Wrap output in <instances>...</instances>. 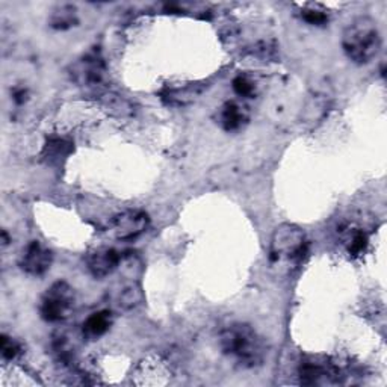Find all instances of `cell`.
Instances as JSON below:
<instances>
[{
    "label": "cell",
    "instance_id": "6da1fadb",
    "mask_svg": "<svg viewBox=\"0 0 387 387\" xmlns=\"http://www.w3.org/2000/svg\"><path fill=\"white\" fill-rule=\"evenodd\" d=\"M218 342L223 353L242 368H256L262 365L266 356L265 341L248 324L235 322L227 325L221 330Z\"/></svg>",
    "mask_w": 387,
    "mask_h": 387
},
{
    "label": "cell",
    "instance_id": "7a4b0ae2",
    "mask_svg": "<svg viewBox=\"0 0 387 387\" xmlns=\"http://www.w3.org/2000/svg\"><path fill=\"white\" fill-rule=\"evenodd\" d=\"M381 33L373 18L361 16L354 18L342 33V48L354 64H369L381 51Z\"/></svg>",
    "mask_w": 387,
    "mask_h": 387
},
{
    "label": "cell",
    "instance_id": "3957f363",
    "mask_svg": "<svg viewBox=\"0 0 387 387\" xmlns=\"http://www.w3.org/2000/svg\"><path fill=\"white\" fill-rule=\"evenodd\" d=\"M307 251L306 235L298 226L294 224H282L278 226L271 239V251L270 259L272 262H278L282 259L290 262H299L304 258Z\"/></svg>",
    "mask_w": 387,
    "mask_h": 387
},
{
    "label": "cell",
    "instance_id": "277c9868",
    "mask_svg": "<svg viewBox=\"0 0 387 387\" xmlns=\"http://www.w3.org/2000/svg\"><path fill=\"white\" fill-rule=\"evenodd\" d=\"M75 289L65 282H56L46 290L40 301V314L47 322L65 321L75 309Z\"/></svg>",
    "mask_w": 387,
    "mask_h": 387
},
{
    "label": "cell",
    "instance_id": "5b68a950",
    "mask_svg": "<svg viewBox=\"0 0 387 387\" xmlns=\"http://www.w3.org/2000/svg\"><path fill=\"white\" fill-rule=\"evenodd\" d=\"M299 381L304 386H325L342 383V371L330 357L306 356L298 368Z\"/></svg>",
    "mask_w": 387,
    "mask_h": 387
},
{
    "label": "cell",
    "instance_id": "8992f818",
    "mask_svg": "<svg viewBox=\"0 0 387 387\" xmlns=\"http://www.w3.org/2000/svg\"><path fill=\"white\" fill-rule=\"evenodd\" d=\"M71 75L73 79H75L80 87L97 91L100 90L105 83L106 65L99 55L90 53L73 65Z\"/></svg>",
    "mask_w": 387,
    "mask_h": 387
},
{
    "label": "cell",
    "instance_id": "52a82bcc",
    "mask_svg": "<svg viewBox=\"0 0 387 387\" xmlns=\"http://www.w3.org/2000/svg\"><path fill=\"white\" fill-rule=\"evenodd\" d=\"M149 216L142 211H126L117 215L109 224V233L118 240H132L145 232Z\"/></svg>",
    "mask_w": 387,
    "mask_h": 387
},
{
    "label": "cell",
    "instance_id": "ba28073f",
    "mask_svg": "<svg viewBox=\"0 0 387 387\" xmlns=\"http://www.w3.org/2000/svg\"><path fill=\"white\" fill-rule=\"evenodd\" d=\"M52 262H53L52 251L41 245L38 240H32L21 254L20 268L29 275L40 277L51 270Z\"/></svg>",
    "mask_w": 387,
    "mask_h": 387
},
{
    "label": "cell",
    "instance_id": "9c48e42d",
    "mask_svg": "<svg viewBox=\"0 0 387 387\" xmlns=\"http://www.w3.org/2000/svg\"><path fill=\"white\" fill-rule=\"evenodd\" d=\"M121 262V254L115 248H97L87 256V268L95 278L111 275Z\"/></svg>",
    "mask_w": 387,
    "mask_h": 387
},
{
    "label": "cell",
    "instance_id": "30bf717a",
    "mask_svg": "<svg viewBox=\"0 0 387 387\" xmlns=\"http://www.w3.org/2000/svg\"><path fill=\"white\" fill-rule=\"evenodd\" d=\"M247 121L248 114L245 107L236 102H227L218 111V123L226 132H236L244 127Z\"/></svg>",
    "mask_w": 387,
    "mask_h": 387
},
{
    "label": "cell",
    "instance_id": "8fae6325",
    "mask_svg": "<svg viewBox=\"0 0 387 387\" xmlns=\"http://www.w3.org/2000/svg\"><path fill=\"white\" fill-rule=\"evenodd\" d=\"M112 322H114L112 313L109 310L95 312V313L90 314L87 319H85V322L82 325V334H83V337H88L94 341V339H99L103 334H106L109 332V329H111Z\"/></svg>",
    "mask_w": 387,
    "mask_h": 387
},
{
    "label": "cell",
    "instance_id": "7c38bea8",
    "mask_svg": "<svg viewBox=\"0 0 387 387\" xmlns=\"http://www.w3.org/2000/svg\"><path fill=\"white\" fill-rule=\"evenodd\" d=\"M78 21V11L76 6L73 5H58L52 11L51 18H48V24L58 31H65L76 26Z\"/></svg>",
    "mask_w": 387,
    "mask_h": 387
},
{
    "label": "cell",
    "instance_id": "4fadbf2b",
    "mask_svg": "<svg viewBox=\"0 0 387 387\" xmlns=\"http://www.w3.org/2000/svg\"><path fill=\"white\" fill-rule=\"evenodd\" d=\"M53 351L59 361H63L64 365H70L71 360L75 359V351H76V341L75 337H71L65 332H59L53 336L52 342Z\"/></svg>",
    "mask_w": 387,
    "mask_h": 387
},
{
    "label": "cell",
    "instance_id": "5bb4252c",
    "mask_svg": "<svg viewBox=\"0 0 387 387\" xmlns=\"http://www.w3.org/2000/svg\"><path fill=\"white\" fill-rule=\"evenodd\" d=\"M73 152V144L63 138H52L44 145L43 156L48 162H60Z\"/></svg>",
    "mask_w": 387,
    "mask_h": 387
},
{
    "label": "cell",
    "instance_id": "9a60e30c",
    "mask_svg": "<svg viewBox=\"0 0 387 387\" xmlns=\"http://www.w3.org/2000/svg\"><path fill=\"white\" fill-rule=\"evenodd\" d=\"M144 299L142 290L139 287V285L130 283L126 285L120 289V292L117 295V304L120 309L123 310H130L135 309L137 306H139Z\"/></svg>",
    "mask_w": 387,
    "mask_h": 387
},
{
    "label": "cell",
    "instance_id": "2e32d148",
    "mask_svg": "<svg viewBox=\"0 0 387 387\" xmlns=\"http://www.w3.org/2000/svg\"><path fill=\"white\" fill-rule=\"evenodd\" d=\"M344 242H345V247L351 256H360V254L366 251L368 244H369V238H368L365 230L349 228L348 232L345 233Z\"/></svg>",
    "mask_w": 387,
    "mask_h": 387
},
{
    "label": "cell",
    "instance_id": "e0dca14e",
    "mask_svg": "<svg viewBox=\"0 0 387 387\" xmlns=\"http://www.w3.org/2000/svg\"><path fill=\"white\" fill-rule=\"evenodd\" d=\"M21 344L17 341V339L11 337L8 334L0 336V351H2V359L6 361L16 360L21 354Z\"/></svg>",
    "mask_w": 387,
    "mask_h": 387
},
{
    "label": "cell",
    "instance_id": "ac0fdd59",
    "mask_svg": "<svg viewBox=\"0 0 387 387\" xmlns=\"http://www.w3.org/2000/svg\"><path fill=\"white\" fill-rule=\"evenodd\" d=\"M201 94V88H198L197 85L196 87H186L184 90H171V91H168V94L165 95L168 102L169 103H173V105H184V103H188L191 100L196 99L197 95Z\"/></svg>",
    "mask_w": 387,
    "mask_h": 387
},
{
    "label": "cell",
    "instance_id": "d6986e66",
    "mask_svg": "<svg viewBox=\"0 0 387 387\" xmlns=\"http://www.w3.org/2000/svg\"><path fill=\"white\" fill-rule=\"evenodd\" d=\"M232 87L239 97H245V99H251L256 94V83L245 75H238L232 82Z\"/></svg>",
    "mask_w": 387,
    "mask_h": 387
},
{
    "label": "cell",
    "instance_id": "ffe728a7",
    "mask_svg": "<svg viewBox=\"0 0 387 387\" xmlns=\"http://www.w3.org/2000/svg\"><path fill=\"white\" fill-rule=\"evenodd\" d=\"M302 18L307 21L309 24H313V26H322L327 21H329V14L321 8L317 6H310L301 12Z\"/></svg>",
    "mask_w": 387,
    "mask_h": 387
},
{
    "label": "cell",
    "instance_id": "44dd1931",
    "mask_svg": "<svg viewBox=\"0 0 387 387\" xmlns=\"http://www.w3.org/2000/svg\"><path fill=\"white\" fill-rule=\"evenodd\" d=\"M26 100H28V90L17 88L14 91V102L18 103V105H23Z\"/></svg>",
    "mask_w": 387,
    "mask_h": 387
},
{
    "label": "cell",
    "instance_id": "7402d4cb",
    "mask_svg": "<svg viewBox=\"0 0 387 387\" xmlns=\"http://www.w3.org/2000/svg\"><path fill=\"white\" fill-rule=\"evenodd\" d=\"M8 244H9V238H8L6 232H5V230H4V232H2V245H4V247H6Z\"/></svg>",
    "mask_w": 387,
    "mask_h": 387
}]
</instances>
